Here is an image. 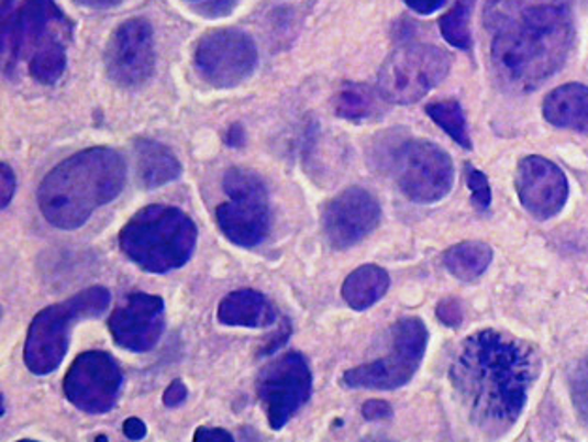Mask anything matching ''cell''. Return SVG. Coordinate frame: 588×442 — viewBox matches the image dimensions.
<instances>
[{
  "label": "cell",
  "instance_id": "cell-23",
  "mask_svg": "<svg viewBox=\"0 0 588 442\" xmlns=\"http://www.w3.org/2000/svg\"><path fill=\"white\" fill-rule=\"evenodd\" d=\"M66 65V42H53L29 59V73L38 84L53 85L63 78Z\"/></svg>",
  "mask_w": 588,
  "mask_h": 442
},
{
  "label": "cell",
  "instance_id": "cell-17",
  "mask_svg": "<svg viewBox=\"0 0 588 442\" xmlns=\"http://www.w3.org/2000/svg\"><path fill=\"white\" fill-rule=\"evenodd\" d=\"M18 57L31 59L34 53L71 36V23L53 0H26L15 15Z\"/></svg>",
  "mask_w": 588,
  "mask_h": 442
},
{
  "label": "cell",
  "instance_id": "cell-26",
  "mask_svg": "<svg viewBox=\"0 0 588 442\" xmlns=\"http://www.w3.org/2000/svg\"><path fill=\"white\" fill-rule=\"evenodd\" d=\"M470 2L463 0L457 2L450 12L440 20V31L442 36L459 49H470L473 47V36H470Z\"/></svg>",
  "mask_w": 588,
  "mask_h": 442
},
{
  "label": "cell",
  "instance_id": "cell-2",
  "mask_svg": "<svg viewBox=\"0 0 588 442\" xmlns=\"http://www.w3.org/2000/svg\"><path fill=\"white\" fill-rule=\"evenodd\" d=\"M536 365L523 343L504 333H474L461 345L450 377L474 422L487 433H504L518 422Z\"/></svg>",
  "mask_w": 588,
  "mask_h": 442
},
{
  "label": "cell",
  "instance_id": "cell-36",
  "mask_svg": "<svg viewBox=\"0 0 588 442\" xmlns=\"http://www.w3.org/2000/svg\"><path fill=\"white\" fill-rule=\"evenodd\" d=\"M201 439H226V441H233L232 433H228L222 428H200L196 431L195 441H201Z\"/></svg>",
  "mask_w": 588,
  "mask_h": 442
},
{
  "label": "cell",
  "instance_id": "cell-21",
  "mask_svg": "<svg viewBox=\"0 0 588 442\" xmlns=\"http://www.w3.org/2000/svg\"><path fill=\"white\" fill-rule=\"evenodd\" d=\"M389 290V275L384 267L367 264L357 267L344 280L341 294L354 311H367Z\"/></svg>",
  "mask_w": 588,
  "mask_h": 442
},
{
  "label": "cell",
  "instance_id": "cell-4",
  "mask_svg": "<svg viewBox=\"0 0 588 442\" xmlns=\"http://www.w3.org/2000/svg\"><path fill=\"white\" fill-rule=\"evenodd\" d=\"M198 243V226L182 209L147 206L124 224L119 245L129 261L149 274L185 266Z\"/></svg>",
  "mask_w": 588,
  "mask_h": 442
},
{
  "label": "cell",
  "instance_id": "cell-7",
  "mask_svg": "<svg viewBox=\"0 0 588 442\" xmlns=\"http://www.w3.org/2000/svg\"><path fill=\"white\" fill-rule=\"evenodd\" d=\"M452 55L431 44L399 47L381 65L378 92L391 104H414L433 91L452 68Z\"/></svg>",
  "mask_w": 588,
  "mask_h": 442
},
{
  "label": "cell",
  "instance_id": "cell-27",
  "mask_svg": "<svg viewBox=\"0 0 588 442\" xmlns=\"http://www.w3.org/2000/svg\"><path fill=\"white\" fill-rule=\"evenodd\" d=\"M15 15L18 8L13 7V0L2 2V25H0V49H2V65L4 73L13 70L18 57V33H15Z\"/></svg>",
  "mask_w": 588,
  "mask_h": 442
},
{
  "label": "cell",
  "instance_id": "cell-15",
  "mask_svg": "<svg viewBox=\"0 0 588 442\" xmlns=\"http://www.w3.org/2000/svg\"><path fill=\"white\" fill-rule=\"evenodd\" d=\"M164 299L134 292L110 317V333L117 346L130 352L155 349L164 332Z\"/></svg>",
  "mask_w": 588,
  "mask_h": 442
},
{
  "label": "cell",
  "instance_id": "cell-18",
  "mask_svg": "<svg viewBox=\"0 0 588 442\" xmlns=\"http://www.w3.org/2000/svg\"><path fill=\"white\" fill-rule=\"evenodd\" d=\"M220 324L240 325V328H269L277 320V312L271 301L251 288L233 290L220 299L217 311Z\"/></svg>",
  "mask_w": 588,
  "mask_h": 442
},
{
  "label": "cell",
  "instance_id": "cell-24",
  "mask_svg": "<svg viewBox=\"0 0 588 442\" xmlns=\"http://www.w3.org/2000/svg\"><path fill=\"white\" fill-rule=\"evenodd\" d=\"M376 108L375 92L367 85H346L335 97V113L348 121L370 118Z\"/></svg>",
  "mask_w": 588,
  "mask_h": 442
},
{
  "label": "cell",
  "instance_id": "cell-13",
  "mask_svg": "<svg viewBox=\"0 0 588 442\" xmlns=\"http://www.w3.org/2000/svg\"><path fill=\"white\" fill-rule=\"evenodd\" d=\"M106 70L117 85L137 87L155 73V33L147 20H129L117 26L104 52Z\"/></svg>",
  "mask_w": 588,
  "mask_h": 442
},
{
  "label": "cell",
  "instance_id": "cell-35",
  "mask_svg": "<svg viewBox=\"0 0 588 442\" xmlns=\"http://www.w3.org/2000/svg\"><path fill=\"white\" fill-rule=\"evenodd\" d=\"M123 431L132 441H142L143 437L147 435V426L140 418H129L123 423Z\"/></svg>",
  "mask_w": 588,
  "mask_h": 442
},
{
  "label": "cell",
  "instance_id": "cell-10",
  "mask_svg": "<svg viewBox=\"0 0 588 442\" xmlns=\"http://www.w3.org/2000/svg\"><path fill=\"white\" fill-rule=\"evenodd\" d=\"M196 73L211 87L232 89L253 76L258 47L241 29H214L203 34L195 52Z\"/></svg>",
  "mask_w": 588,
  "mask_h": 442
},
{
  "label": "cell",
  "instance_id": "cell-19",
  "mask_svg": "<svg viewBox=\"0 0 588 442\" xmlns=\"http://www.w3.org/2000/svg\"><path fill=\"white\" fill-rule=\"evenodd\" d=\"M543 115L558 129L588 134L587 85H563L550 92L543 102Z\"/></svg>",
  "mask_w": 588,
  "mask_h": 442
},
{
  "label": "cell",
  "instance_id": "cell-6",
  "mask_svg": "<svg viewBox=\"0 0 588 442\" xmlns=\"http://www.w3.org/2000/svg\"><path fill=\"white\" fill-rule=\"evenodd\" d=\"M228 202L217 208L220 232L240 247H258L269 234V195L266 183L254 172L243 168L228 169L222 179Z\"/></svg>",
  "mask_w": 588,
  "mask_h": 442
},
{
  "label": "cell",
  "instance_id": "cell-37",
  "mask_svg": "<svg viewBox=\"0 0 588 442\" xmlns=\"http://www.w3.org/2000/svg\"><path fill=\"white\" fill-rule=\"evenodd\" d=\"M78 7L92 8V10H106L121 4L123 0H74Z\"/></svg>",
  "mask_w": 588,
  "mask_h": 442
},
{
  "label": "cell",
  "instance_id": "cell-22",
  "mask_svg": "<svg viewBox=\"0 0 588 442\" xmlns=\"http://www.w3.org/2000/svg\"><path fill=\"white\" fill-rule=\"evenodd\" d=\"M492 248L479 241H465L444 253V266L457 279L476 280L491 266Z\"/></svg>",
  "mask_w": 588,
  "mask_h": 442
},
{
  "label": "cell",
  "instance_id": "cell-12",
  "mask_svg": "<svg viewBox=\"0 0 588 442\" xmlns=\"http://www.w3.org/2000/svg\"><path fill=\"white\" fill-rule=\"evenodd\" d=\"M123 383L121 365L110 352L89 351L74 360L63 388L74 407L87 415H106L119 401Z\"/></svg>",
  "mask_w": 588,
  "mask_h": 442
},
{
  "label": "cell",
  "instance_id": "cell-30",
  "mask_svg": "<svg viewBox=\"0 0 588 442\" xmlns=\"http://www.w3.org/2000/svg\"><path fill=\"white\" fill-rule=\"evenodd\" d=\"M0 202H2V209H7L12 202L13 195H15V176H13V169L8 166L7 163H2L0 166Z\"/></svg>",
  "mask_w": 588,
  "mask_h": 442
},
{
  "label": "cell",
  "instance_id": "cell-1",
  "mask_svg": "<svg viewBox=\"0 0 588 442\" xmlns=\"http://www.w3.org/2000/svg\"><path fill=\"white\" fill-rule=\"evenodd\" d=\"M484 21L495 70L511 89H536L568 59L572 0H487Z\"/></svg>",
  "mask_w": 588,
  "mask_h": 442
},
{
  "label": "cell",
  "instance_id": "cell-34",
  "mask_svg": "<svg viewBox=\"0 0 588 442\" xmlns=\"http://www.w3.org/2000/svg\"><path fill=\"white\" fill-rule=\"evenodd\" d=\"M410 10L421 13V15H429V13L436 12L439 8L444 7L446 0H402Z\"/></svg>",
  "mask_w": 588,
  "mask_h": 442
},
{
  "label": "cell",
  "instance_id": "cell-25",
  "mask_svg": "<svg viewBox=\"0 0 588 442\" xmlns=\"http://www.w3.org/2000/svg\"><path fill=\"white\" fill-rule=\"evenodd\" d=\"M428 113L429 118L433 119L442 131L447 132L461 147H465V150L473 147L465 113H463L459 102H455V100L436 102V104L428 106Z\"/></svg>",
  "mask_w": 588,
  "mask_h": 442
},
{
  "label": "cell",
  "instance_id": "cell-39",
  "mask_svg": "<svg viewBox=\"0 0 588 442\" xmlns=\"http://www.w3.org/2000/svg\"><path fill=\"white\" fill-rule=\"evenodd\" d=\"M190 2H198V4H200V2H203V0H190Z\"/></svg>",
  "mask_w": 588,
  "mask_h": 442
},
{
  "label": "cell",
  "instance_id": "cell-29",
  "mask_svg": "<svg viewBox=\"0 0 588 442\" xmlns=\"http://www.w3.org/2000/svg\"><path fill=\"white\" fill-rule=\"evenodd\" d=\"M466 183H468V189L473 195L474 206L481 209V211H487L491 206V187H489V181H487L484 172H479V169L473 168L468 164L466 166Z\"/></svg>",
  "mask_w": 588,
  "mask_h": 442
},
{
  "label": "cell",
  "instance_id": "cell-16",
  "mask_svg": "<svg viewBox=\"0 0 588 442\" xmlns=\"http://www.w3.org/2000/svg\"><path fill=\"white\" fill-rule=\"evenodd\" d=\"M515 185L523 208L540 221L558 216L568 202V177L543 156H526L519 163Z\"/></svg>",
  "mask_w": 588,
  "mask_h": 442
},
{
  "label": "cell",
  "instance_id": "cell-11",
  "mask_svg": "<svg viewBox=\"0 0 588 442\" xmlns=\"http://www.w3.org/2000/svg\"><path fill=\"white\" fill-rule=\"evenodd\" d=\"M256 391L271 430H282L311 399V365L303 354L286 352L262 369Z\"/></svg>",
  "mask_w": 588,
  "mask_h": 442
},
{
  "label": "cell",
  "instance_id": "cell-31",
  "mask_svg": "<svg viewBox=\"0 0 588 442\" xmlns=\"http://www.w3.org/2000/svg\"><path fill=\"white\" fill-rule=\"evenodd\" d=\"M235 4L237 0H203L198 7V12L208 18H224L228 13H232Z\"/></svg>",
  "mask_w": 588,
  "mask_h": 442
},
{
  "label": "cell",
  "instance_id": "cell-20",
  "mask_svg": "<svg viewBox=\"0 0 588 442\" xmlns=\"http://www.w3.org/2000/svg\"><path fill=\"white\" fill-rule=\"evenodd\" d=\"M134 153L137 176L147 189H158L181 176V164L177 156L155 140H137Z\"/></svg>",
  "mask_w": 588,
  "mask_h": 442
},
{
  "label": "cell",
  "instance_id": "cell-33",
  "mask_svg": "<svg viewBox=\"0 0 588 442\" xmlns=\"http://www.w3.org/2000/svg\"><path fill=\"white\" fill-rule=\"evenodd\" d=\"M363 417L369 422H376V420H386L391 417V405L381 401V399H373L363 405Z\"/></svg>",
  "mask_w": 588,
  "mask_h": 442
},
{
  "label": "cell",
  "instance_id": "cell-5",
  "mask_svg": "<svg viewBox=\"0 0 588 442\" xmlns=\"http://www.w3.org/2000/svg\"><path fill=\"white\" fill-rule=\"evenodd\" d=\"M111 294L104 287L81 292L40 311L26 332L23 362L26 369L44 377L57 369L70 346V330L79 320L97 319L110 307Z\"/></svg>",
  "mask_w": 588,
  "mask_h": 442
},
{
  "label": "cell",
  "instance_id": "cell-9",
  "mask_svg": "<svg viewBox=\"0 0 588 442\" xmlns=\"http://www.w3.org/2000/svg\"><path fill=\"white\" fill-rule=\"evenodd\" d=\"M393 176L402 195L415 203L440 202L455 179L452 158L428 140H410L393 151Z\"/></svg>",
  "mask_w": 588,
  "mask_h": 442
},
{
  "label": "cell",
  "instance_id": "cell-8",
  "mask_svg": "<svg viewBox=\"0 0 588 442\" xmlns=\"http://www.w3.org/2000/svg\"><path fill=\"white\" fill-rule=\"evenodd\" d=\"M391 338L393 343L388 356L346 371L344 386L359 390H397L414 378L428 351V328L423 320L410 317L393 325Z\"/></svg>",
  "mask_w": 588,
  "mask_h": 442
},
{
  "label": "cell",
  "instance_id": "cell-32",
  "mask_svg": "<svg viewBox=\"0 0 588 442\" xmlns=\"http://www.w3.org/2000/svg\"><path fill=\"white\" fill-rule=\"evenodd\" d=\"M188 390L182 380H174L164 391V405L169 409H177L187 401Z\"/></svg>",
  "mask_w": 588,
  "mask_h": 442
},
{
  "label": "cell",
  "instance_id": "cell-28",
  "mask_svg": "<svg viewBox=\"0 0 588 442\" xmlns=\"http://www.w3.org/2000/svg\"><path fill=\"white\" fill-rule=\"evenodd\" d=\"M569 394L577 415L588 428V356L569 371Z\"/></svg>",
  "mask_w": 588,
  "mask_h": 442
},
{
  "label": "cell",
  "instance_id": "cell-3",
  "mask_svg": "<svg viewBox=\"0 0 588 442\" xmlns=\"http://www.w3.org/2000/svg\"><path fill=\"white\" fill-rule=\"evenodd\" d=\"M126 163L119 151L92 147L66 158L40 183L38 206L52 226L76 230L121 195Z\"/></svg>",
  "mask_w": 588,
  "mask_h": 442
},
{
  "label": "cell",
  "instance_id": "cell-38",
  "mask_svg": "<svg viewBox=\"0 0 588 442\" xmlns=\"http://www.w3.org/2000/svg\"><path fill=\"white\" fill-rule=\"evenodd\" d=\"M226 140L228 144L230 145L243 144V142H245L243 126H241V124H233L232 129H230V132H228Z\"/></svg>",
  "mask_w": 588,
  "mask_h": 442
},
{
  "label": "cell",
  "instance_id": "cell-14",
  "mask_svg": "<svg viewBox=\"0 0 588 442\" xmlns=\"http://www.w3.org/2000/svg\"><path fill=\"white\" fill-rule=\"evenodd\" d=\"M381 219L380 203L369 190L350 187L325 203L322 230L335 251H346L375 232Z\"/></svg>",
  "mask_w": 588,
  "mask_h": 442
}]
</instances>
